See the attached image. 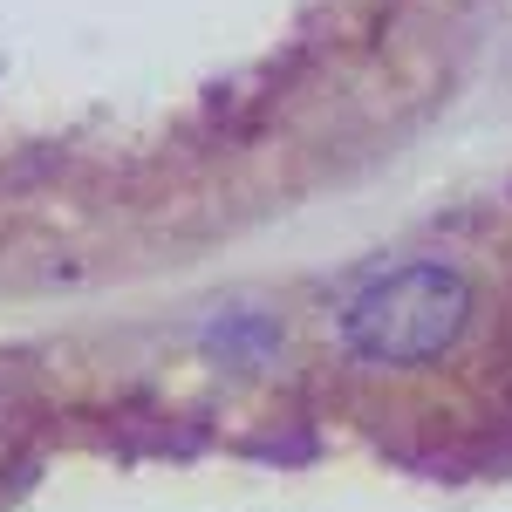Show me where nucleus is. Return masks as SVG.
I'll use <instances>...</instances> for the list:
<instances>
[{
	"mask_svg": "<svg viewBox=\"0 0 512 512\" xmlns=\"http://www.w3.org/2000/svg\"><path fill=\"white\" fill-rule=\"evenodd\" d=\"M472 321V287L444 260H410L396 274H376L349 308H342V342L349 355L376 369H417L444 355Z\"/></svg>",
	"mask_w": 512,
	"mask_h": 512,
	"instance_id": "f257e3e1",
	"label": "nucleus"
}]
</instances>
